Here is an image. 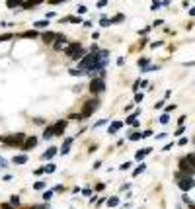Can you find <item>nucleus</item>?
Wrapping results in <instances>:
<instances>
[{"label": "nucleus", "instance_id": "1", "mask_svg": "<svg viewBox=\"0 0 195 209\" xmlns=\"http://www.w3.org/2000/svg\"><path fill=\"white\" fill-rule=\"evenodd\" d=\"M176 180H178V186H180L182 192H189V189L195 186L193 176H187V174H183V172H176Z\"/></svg>", "mask_w": 195, "mask_h": 209}, {"label": "nucleus", "instance_id": "2", "mask_svg": "<svg viewBox=\"0 0 195 209\" xmlns=\"http://www.w3.org/2000/svg\"><path fill=\"white\" fill-rule=\"evenodd\" d=\"M88 88H90V92L94 94V96H102V94L105 92V80L102 78V76H94V78L90 80Z\"/></svg>", "mask_w": 195, "mask_h": 209}, {"label": "nucleus", "instance_id": "3", "mask_svg": "<svg viewBox=\"0 0 195 209\" xmlns=\"http://www.w3.org/2000/svg\"><path fill=\"white\" fill-rule=\"evenodd\" d=\"M24 139H26L24 133H16V135L2 137V143L6 145V147H22V145H24Z\"/></svg>", "mask_w": 195, "mask_h": 209}, {"label": "nucleus", "instance_id": "4", "mask_svg": "<svg viewBox=\"0 0 195 209\" xmlns=\"http://www.w3.org/2000/svg\"><path fill=\"white\" fill-rule=\"evenodd\" d=\"M98 108H100V102H98V100H94V98L88 100V102L82 106V115H84V117H90L94 111H98Z\"/></svg>", "mask_w": 195, "mask_h": 209}, {"label": "nucleus", "instance_id": "5", "mask_svg": "<svg viewBox=\"0 0 195 209\" xmlns=\"http://www.w3.org/2000/svg\"><path fill=\"white\" fill-rule=\"evenodd\" d=\"M180 172L187 174V176H193V174H195V166L189 162L185 157H182V158H180Z\"/></svg>", "mask_w": 195, "mask_h": 209}, {"label": "nucleus", "instance_id": "6", "mask_svg": "<svg viewBox=\"0 0 195 209\" xmlns=\"http://www.w3.org/2000/svg\"><path fill=\"white\" fill-rule=\"evenodd\" d=\"M37 143H39V139L37 137H26L24 139V145H22V149L24 150H31V149H35V147H37Z\"/></svg>", "mask_w": 195, "mask_h": 209}, {"label": "nucleus", "instance_id": "7", "mask_svg": "<svg viewBox=\"0 0 195 209\" xmlns=\"http://www.w3.org/2000/svg\"><path fill=\"white\" fill-rule=\"evenodd\" d=\"M53 129H55V137H61V135L66 131V121H65V119L57 121V123L53 125Z\"/></svg>", "mask_w": 195, "mask_h": 209}, {"label": "nucleus", "instance_id": "8", "mask_svg": "<svg viewBox=\"0 0 195 209\" xmlns=\"http://www.w3.org/2000/svg\"><path fill=\"white\" fill-rule=\"evenodd\" d=\"M65 43H66L65 35H57V39L53 41V49H55V51H61V49H65V47H63Z\"/></svg>", "mask_w": 195, "mask_h": 209}, {"label": "nucleus", "instance_id": "9", "mask_svg": "<svg viewBox=\"0 0 195 209\" xmlns=\"http://www.w3.org/2000/svg\"><path fill=\"white\" fill-rule=\"evenodd\" d=\"M57 152H58V149H57V147H49V149H47L45 152L41 154V160H51V158L55 157Z\"/></svg>", "mask_w": 195, "mask_h": 209}, {"label": "nucleus", "instance_id": "10", "mask_svg": "<svg viewBox=\"0 0 195 209\" xmlns=\"http://www.w3.org/2000/svg\"><path fill=\"white\" fill-rule=\"evenodd\" d=\"M72 143H74V139H72V137L65 139V143H63V147H61V149H58V152H61V154H68V150H70Z\"/></svg>", "mask_w": 195, "mask_h": 209}, {"label": "nucleus", "instance_id": "11", "mask_svg": "<svg viewBox=\"0 0 195 209\" xmlns=\"http://www.w3.org/2000/svg\"><path fill=\"white\" fill-rule=\"evenodd\" d=\"M80 47H82L80 43H70L68 47H65V55H66V57H72V55H74V53H76Z\"/></svg>", "mask_w": 195, "mask_h": 209}, {"label": "nucleus", "instance_id": "12", "mask_svg": "<svg viewBox=\"0 0 195 209\" xmlns=\"http://www.w3.org/2000/svg\"><path fill=\"white\" fill-rule=\"evenodd\" d=\"M41 39H43V43H51V45H53V41L57 39V33H53V31H45L43 35H41Z\"/></svg>", "mask_w": 195, "mask_h": 209}, {"label": "nucleus", "instance_id": "13", "mask_svg": "<svg viewBox=\"0 0 195 209\" xmlns=\"http://www.w3.org/2000/svg\"><path fill=\"white\" fill-rule=\"evenodd\" d=\"M86 55H88V49H84V47H80V49H78V51L74 53V55H72L70 59H72V61H80V59H84Z\"/></svg>", "mask_w": 195, "mask_h": 209}, {"label": "nucleus", "instance_id": "14", "mask_svg": "<svg viewBox=\"0 0 195 209\" xmlns=\"http://www.w3.org/2000/svg\"><path fill=\"white\" fill-rule=\"evenodd\" d=\"M150 152H152V149H150V147L141 149V150H136V152H135V158H136V160H143V158L146 157V154H150Z\"/></svg>", "mask_w": 195, "mask_h": 209}, {"label": "nucleus", "instance_id": "15", "mask_svg": "<svg viewBox=\"0 0 195 209\" xmlns=\"http://www.w3.org/2000/svg\"><path fill=\"white\" fill-rule=\"evenodd\" d=\"M43 0H24V4H22V8H26V10H29V8H35L39 6Z\"/></svg>", "mask_w": 195, "mask_h": 209}, {"label": "nucleus", "instance_id": "16", "mask_svg": "<svg viewBox=\"0 0 195 209\" xmlns=\"http://www.w3.org/2000/svg\"><path fill=\"white\" fill-rule=\"evenodd\" d=\"M27 160H29V157H27V154H16V157L12 158L14 164H26Z\"/></svg>", "mask_w": 195, "mask_h": 209}, {"label": "nucleus", "instance_id": "17", "mask_svg": "<svg viewBox=\"0 0 195 209\" xmlns=\"http://www.w3.org/2000/svg\"><path fill=\"white\" fill-rule=\"evenodd\" d=\"M51 137H55V129H53V125H49V127H45V131H43V139L49 141Z\"/></svg>", "mask_w": 195, "mask_h": 209}, {"label": "nucleus", "instance_id": "18", "mask_svg": "<svg viewBox=\"0 0 195 209\" xmlns=\"http://www.w3.org/2000/svg\"><path fill=\"white\" fill-rule=\"evenodd\" d=\"M123 125H125L123 121H113V123H111V127H109V133H111V135H113V133H117V131L121 129Z\"/></svg>", "mask_w": 195, "mask_h": 209}, {"label": "nucleus", "instance_id": "19", "mask_svg": "<svg viewBox=\"0 0 195 209\" xmlns=\"http://www.w3.org/2000/svg\"><path fill=\"white\" fill-rule=\"evenodd\" d=\"M107 207H117V205H119V197L117 196H111V197H107Z\"/></svg>", "mask_w": 195, "mask_h": 209}, {"label": "nucleus", "instance_id": "20", "mask_svg": "<svg viewBox=\"0 0 195 209\" xmlns=\"http://www.w3.org/2000/svg\"><path fill=\"white\" fill-rule=\"evenodd\" d=\"M22 4H24V0H8L6 2L8 8H16V6H22Z\"/></svg>", "mask_w": 195, "mask_h": 209}, {"label": "nucleus", "instance_id": "21", "mask_svg": "<svg viewBox=\"0 0 195 209\" xmlns=\"http://www.w3.org/2000/svg\"><path fill=\"white\" fill-rule=\"evenodd\" d=\"M148 63H150V61L146 59V57H143V59H139V69H141V71H144V69L148 66Z\"/></svg>", "mask_w": 195, "mask_h": 209}, {"label": "nucleus", "instance_id": "22", "mask_svg": "<svg viewBox=\"0 0 195 209\" xmlns=\"http://www.w3.org/2000/svg\"><path fill=\"white\" fill-rule=\"evenodd\" d=\"M43 170H45L47 174H53V172L57 170V166H55V164H53V162H49V164H45V166H43Z\"/></svg>", "mask_w": 195, "mask_h": 209}, {"label": "nucleus", "instance_id": "23", "mask_svg": "<svg viewBox=\"0 0 195 209\" xmlns=\"http://www.w3.org/2000/svg\"><path fill=\"white\" fill-rule=\"evenodd\" d=\"M47 26H49V20H39V22H35V24H33V27H37V29L47 27Z\"/></svg>", "mask_w": 195, "mask_h": 209}, {"label": "nucleus", "instance_id": "24", "mask_svg": "<svg viewBox=\"0 0 195 209\" xmlns=\"http://www.w3.org/2000/svg\"><path fill=\"white\" fill-rule=\"evenodd\" d=\"M22 37H31V39H35V37H39V31H26V33H22Z\"/></svg>", "mask_w": 195, "mask_h": 209}, {"label": "nucleus", "instance_id": "25", "mask_svg": "<svg viewBox=\"0 0 195 209\" xmlns=\"http://www.w3.org/2000/svg\"><path fill=\"white\" fill-rule=\"evenodd\" d=\"M144 170H146V166H144V164H141V166H136V168H135V172H133V176H139V174H143Z\"/></svg>", "mask_w": 195, "mask_h": 209}, {"label": "nucleus", "instance_id": "26", "mask_svg": "<svg viewBox=\"0 0 195 209\" xmlns=\"http://www.w3.org/2000/svg\"><path fill=\"white\" fill-rule=\"evenodd\" d=\"M100 26H102V27H107V26H111V20H109V18H105V16H104V18L100 20Z\"/></svg>", "mask_w": 195, "mask_h": 209}, {"label": "nucleus", "instance_id": "27", "mask_svg": "<svg viewBox=\"0 0 195 209\" xmlns=\"http://www.w3.org/2000/svg\"><path fill=\"white\" fill-rule=\"evenodd\" d=\"M10 205H12V207H18V205H20V197L12 196V197H10Z\"/></svg>", "mask_w": 195, "mask_h": 209}, {"label": "nucleus", "instance_id": "28", "mask_svg": "<svg viewBox=\"0 0 195 209\" xmlns=\"http://www.w3.org/2000/svg\"><path fill=\"white\" fill-rule=\"evenodd\" d=\"M53 194H55L53 189H49V192H43V199H45V201H49V199L53 197Z\"/></svg>", "mask_w": 195, "mask_h": 209}, {"label": "nucleus", "instance_id": "29", "mask_svg": "<svg viewBox=\"0 0 195 209\" xmlns=\"http://www.w3.org/2000/svg\"><path fill=\"white\" fill-rule=\"evenodd\" d=\"M43 188H45V182H35L33 184V189H37V192H41Z\"/></svg>", "mask_w": 195, "mask_h": 209}, {"label": "nucleus", "instance_id": "30", "mask_svg": "<svg viewBox=\"0 0 195 209\" xmlns=\"http://www.w3.org/2000/svg\"><path fill=\"white\" fill-rule=\"evenodd\" d=\"M123 18H125L123 14H117L115 18H113V20H111V24H119V22H123Z\"/></svg>", "mask_w": 195, "mask_h": 209}, {"label": "nucleus", "instance_id": "31", "mask_svg": "<svg viewBox=\"0 0 195 209\" xmlns=\"http://www.w3.org/2000/svg\"><path fill=\"white\" fill-rule=\"evenodd\" d=\"M53 192H55V194H61V192H65V186H63V184H57V186L53 188Z\"/></svg>", "mask_w": 195, "mask_h": 209}, {"label": "nucleus", "instance_id": "32", "mask_svg": "<svg viewBox=\"0 0 195 209\" xmlns=\"http://www.w3.org/2000/svg\"><path fill=\"white\" fill-rule=\"evenodd\" d=\"M129 139L131 141H139V139H143V135H141V133H131Z\"/></svg>", "mask_w": 195, "mask_h": 209}, {"label": "nucleus", "instance_id": "33", "mask_svg": "<svg viewBox=\"0 0 195 209\" xmlns=\"http://www.w3.org/2000/svg\"><path fill=\"white\" fill-rule=\"evenodd\" d=\"M185 158H187L189 162H191V164L195 166V152H189V154H185Z\"/></svg>", "mask_w": 195, "mask_h": 209}, {"label": "nucleus", "instance_id": "34", "mask_svg": "<svg viewBox=\"0 0 195 209\" xmlns=\"http://www.w3.org/2000/svg\"><path fill=\"white\" fill-rule=\"evenodd\" d=\"M160 123H170V115H168V113L160 115Z\"/></svg>", "mask_w": 195, "mask_h": 209}, {"label": "nucleus", "instance_id": "35", "mask_svg": "<svg viewBox=\"0 0 195 209\" xmlns=\"http://www.w3.org/2000/svg\"><path fill=\"white\" fill-rule=\"evenodd\" d=\"M14 35L12 33H4V35H0V41H8V39H12Z\"/></svg>", "mask_w": 195, "mask_h": 209}, {"label": "nucleus", "instance_id": "36", "mask_svg": "<svg viewBox=\"0 0 195 209\" xmlns=\"http://www.w3.org/2000/svg\"><path fill=\"white\" fill-rule=\"evenodd\" d=\"M143 98H144L143 92H136V94H135V102H143Z\"/></svg>", "mask_w": 195, "mask_h": 209}, {"label": "nucleus", "instance_id": "37", "mask_svg": "<svg viewBox=\"0 0 195 209\" xmlns=\"http://www.w3.org/2000/svg\"><path fill=\"white\" fill-rule=\"evenodd\" d=\"M105 123H107L105 119H100V121H96V123H94V129H98V127H102V125H105Z\"/></svg>", "mask_w": 195, "mask_h": 209}, {"label": "nucleus", "instance_id": "38", "mask_svg": "<svg viewBox=\"0 0 195 209\" xmlns=\"http://www.w3.org/2000/svg\"><path fill=\"white\" fill-rule=\"evenodd\" d=\"M68 22H72V24H80L82 20H80V16H78V18H76V16H72V18H68Z\"/></svg>", "mask_w": 195, "mask_h": 209}, {"label": "nucleus", "instance_id": "39", "mask_svg": "<svg viewBox=\"0 0 195 209\" xmlns=\"http://www.w3.org/2000/svg\"><path fill=\"white\" fill-rule=\"evenodd\" d=\"M174 110H176V104H170V106H166V113H172Z\"/></svg>", "mask_w": 195, "mask_h": 209}, {"label": "nucleus", "instance_id": "40", "mask_svg": "<svg viewBox=\"0 0 195 209\" xmlns=\"http://www.w3.org/2000/svg\"><path fill=\"white\" fill-rule=\"evenodd\" d=\"M178 145H180V147H183V145H187V137H182L180 141H178Z\"/></svg>", "mask_w": 195, "mask_h": 209}, {"label": "nucleus", "instance_id": "41", "mask_svg": "<svg viewBox=\"0 0 195 209\" xmlns=\"http://www.w3.org/2000/svg\"><path fill=\"white\" fill-rule=\"evenodd\" d=\"M183 203H185V205H191V203H193V201H191V199H189V196H187V194L183 196Z\"/></svg>", "mask_w": 195, "mask_h": 209}, {"label": "nucleus", "instance_id": "42", "mask_svg": "<svg viewBox=\"0 0 195 209\" xmlns=\"http://www.w3.org/2000/svg\"><path fill=\"white\" fill-rule=\"evenodd\" d=\"M183 131H185V127H183V125H180V127H178V129H176V135H182Z\"/></svg>", "mask_w": 195, "mask_h": 209}, {"label": "nucleus", "instance_id": "43", "mask_svg": "<svg viewBox=\"0 0 195 209\" xmlns=\"http://www.w3.org/2000/svg\"><path fill=\"white\" fill-rule=\"evenodd\" d=\"M162 43H164V41H154V43H150V47H152V49H156V47H160Z\"/></svg>", "mask_w": 195, "mask_h": 209}, {"label": "nucleus", "instance_id": "44", "mask_svg": "<svg viewBox=\"0 0 195 209\" xmlns=\"http://www.w3.org/2000/svg\"><path fill=\"white\" fill-rule=\"evenodd\" d=\"M104 188H105L104 184H96V188H94V189H96V192H104Z\"/></svg>", "mask_w": 195, "mask_h": 209}, {"label": "nucleus", "instance_id": "45", "mask_svg": "<svg viewBox=\"0 0 195 209\" xmlns=\"http://www.w3.org/2000/svg\"><path fill=\"white\" fill-rule=\"evenodd\" d=\"M139 33H141V35H148V33H150V27H144V29H141Z\"/></svg>", "mask_w": 195, "mask_h": 209}, {"label": "nucleus", "instance_id": "46", "mask_svg": "<svg viewBox=\"0 0 195 209\" xmlns=\"http://www.w3.org/2000/svg\"><path fill=\"white\" fill-rule=\"evenodd\" d=\"M82 194H84V196H92V188H84V189H82Z\"/></svg>", "mask_w": 195, "mask_h": 209}, {"label": "nucleus", "instance_id": "47", "mask_svg": "<svg viewBox=\"0 0 195 209\" xmlns=\"http://www.w3.org/2000/svg\"><path fill=\"white\" fill-rule=\"evenodd\" d=\"M49 4H61V2H68V0H47Z\"/></svg>", "mask_w": 195, "mask_h": 209}, {"label": "nucleus", "instance_id": "48", "mask_svg": "<svg viewBox=\"0 0 195 209\" xmlns=\"http://www.w3.org/2000/svg\"><path fill=\"white\" fill-rule=\"evenodd\" d=\"M33 174H35V176H41V174H45V170H43V168H37Z\"/></svg>", "mask_w": 195, "mask_h": 209}, {"label": "nucleus", "instance_id": "49", "mask_svg": "<svg viewBox=\"0 0 195 209\" xmlns=\"http://www.w3.org/2000/svg\"><path fill=\"white\" fill-rule=\"evenodd\" d=\"M160 6H162L160 2H152V6H150V8H152V10H158V8H160Z\"/></svg>", "mask_w": 195, "mask_h": 209}, {"label": "nucleus", "instance_id": "50", "mask_svg": "<svg viewBox=\"0 0 195 209\" xmlns=\"http://www.w3.org/2000/svg\"><path fill=\"white\" fill-rule=\"evenodd\" d=\"M141 135H143V137H150V135H152V131H150V129H146V131H143Z\"/></svg>", "mask_w": 195, "mask_h": 209}, {"label": "nucleus", "instance_id": "51", "mask_svg": "<svg viewBox=\"0 0 195 209\" xmlns=\"http://www.w3.org/2000/svg\"><path fill=\"white\" fill-rule=\"evenodd\" d=\"M129 168H131L129 162H123V164H121V170H129Z\"/></svg>", "mask_w": 195, "mask_h": 209}, {"label": "nucleus", "instance_id": "52", "mask_svg": "<svg viewBox=\"0 0 195 209\" xmlns=\"http://www.w3.org/2000/svg\"><path fill=\"white\" fill-rule=\"evenodd\" d=\"M105 4H107V0H100V2H98V8H104Z\"/></svg>", "mask_w": 195, "mask_h": 209}, {"label": "nucleus", "instance_id": "53", "mask_svg": "<svg viewBox=\"0 0 195 209\" xmlns=\"http://www.w3.org/2000/svg\"><path fill=\"white\" fill-rule=\"evenodd\" d=\"M0 166H2V168H6V166H8V162H6L2 157H0Z\"/></svg>", "mask_w": 195, "mask_h": 209}, {"label": "nucleus", "instance_id": "54", "mask_svg": "<svg viewBox=\"0 0 195 209\" xmlns=\"http://www.w3.org/2000/svg\"><path fill=\"white\" fill-rule=\"evenodd\" d=\"M172 147H174V143H168V145H164V150H170Z\"/></svg>", "mask_w": 195, "mask_h": 209}, {"label": "nucleus", "instance_id": "55", "mask_svg": "<svg viewBox=\"0 0 195 209\" xmlns=\"http://www.w3.org/2000/svg\"><path fill=\"white\" fill-rule=\"evenodd\" d=\"M189 14H191V16H195V8H191V12H189Z\"/></svg>", "mask_w": 195, "mask_h": 209}, {"label": "nucleus", "instance_id": "56", "mask_svg": "<svg viewBox=\"0 0 195 209\" xmlns=\"http://www.w3.org/2000/svg\"><path fill=\"white\" fill-rule=\"evenodd\" d=\"M189 209H195V205H193V203H191V205H189Z\"/></svg>", "mask_w": 195, "mask_h": 209}, {"label": "nucleus", "instance_id": "57", "mask_svg": "<svg viewBox=\"0 0 195 209\" xmlns=\"http://www.w3.org/2000/svg\"><path fill=\"white\" fill-rule=\"evenodd\" d=\"M0 141H2V137H0Z\"/></svg>", "mask_w": 195, "mask_h": 209}]
</instances>
